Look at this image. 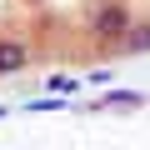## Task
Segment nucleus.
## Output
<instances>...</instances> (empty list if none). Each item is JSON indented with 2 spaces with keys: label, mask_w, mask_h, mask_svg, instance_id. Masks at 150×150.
<instances>
[{
  "label": "nucleus",
  "mask_w": 150,
  "mask_h": 150,
  "mask_svg": "<svg viewBox=\"0 0 150 150\" xmlns=\"http://www.w3.org/2000/svg\"><path fill=\"white\" fill-rule=\"evenodd\" d=\"M25 65H35V45L20 40V35H0V80L25 70Z\"/></svg>",
  "instance_id": "f257e3e1"
}]
</instances>
